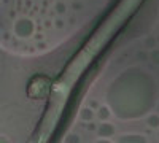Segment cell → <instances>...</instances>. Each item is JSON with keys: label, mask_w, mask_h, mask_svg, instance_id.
<instances>
[{"label": "cell", "mask_w": 159, "mask_h": 143, "mask_svg": "<svg viewBox=\"0 0 159 143\" xmlns=\"http://www.w3.org/2000/svg\"><path fill=\"white\" fill-rule=\"evenodd\" d=\"M157 86L151 73L142 67H127L107 87V105L121 121L147 116L156 105Z\"/></svg>", "instance_id": "cell-1"}, {"label": "cell", "mask_w": 159, "mask_h": 143, "mask_svg": "<svg viewBox=\"0 0 159 143\" xmlns=\"http://www.w3.org/2000/svg\"><path fill=\"white\" fill-rule=\"evenodd\" d=\"M13 30H15V35L18 38L27 40L35 34V22L30 18H19L13 24Z\"/></svg>", "instance_id": "cell-2"}, {"label": "cell", "mask_w": 159, "mask_h": 143, "mask_svg": "<svg viewBox=\"0 0 159 143\" xmlns=\"http://www.w3.org/2000/svg\"><path fill=\"white\" fill-rule=\"evenodd\" d=\"M96 132L100 138H111L116 134V127L110 121H100V124L96 129Z\"/></svg>", "instance_id": "cell-3"}, {"label": "cell", "mask_w": 159, "mask_h": 143, "mask_svg": "<svg viewBox=\"0 0 159 143\" xmlns=\"http://www.w3.org/2000/svg\"><path fill=\"white\" fill-rule=\"evenodd\" d=\"M116 143H150V140L143 134H124L118 137Z\"/></svg>", "instance_id": "cell-4"}, {"label": "cell", "mask_w": 159, "mask_h": 143, "mask_svg": "<svg viewBox=\"0 0 159 143\" xmlns=\"http://www.w3.org/2000/svg\"><path fill=\"white\" fill-rule=\"evenodd\" d=\"M96 116H97L99 121H108L111 116H113V113H111V110H110L108 105H99Z\"/></svg>", "instance_id": "cell-5"}, {"label": "cell", "mask_w": 159, "mask_h": 143, "mask_svg": "<svg viewBox=\"0 0 159 143\" xmlns=\"http://www.w3.org/2000/svg\"><path fill=\"white\" fill-rule=\"evenodd\" d=\"M96 118V111L91 107H83L80 110V119H83L84 123H92Z\"/></svg>", "instance_id": "cell-6"}, {"label": "cell", "mask_w": 159, "mask_h": 143, "mask_svg": "<svg viewBox=\"0 0 159 143\" xmlns=\"http://www.w3.org/2000/svg\"><path fill=\"white\" fill-rule=\"evenodd\" d=\"M145 123L150 129H159V114L157 113H148L145 116Z\"/></svg>", "instance_id": "cell-7"}, {"label": "cell", "mask_w": 159, "mask_h": 143, "mask_svg": "<svg viewBox=\"0 0 159 143\" xmlns=\"http://www.w3.org/2000/svg\"><path fill=\"white\" fill-rule=\"evenodd\" d=\"M64 143H81V137L75 132H70L69 135H65Z\"/></svg>", "instance_id": "cell-8"}, {"label": "cell", "mask_w": 159, "mask_h": 143, "mask_svg": "<svg viewBox=\"0 0 159 143\" xmlns=\"http://www.w3.org/2000/svg\"><path fill=\"white\" fill-rule=\"evenodd\" d=\"M150 60L154 64V65H159V49H157V48L151 49V53H150Z\"/></svg>", "instance_id": "cell-9"}, {"label": "cell", "mask_w": 159, "mask_h": 143, "mask_svg": "<svg viewBox=\"0 0 159 143\" xmlns=\"http://www.w3.org/2000/svg\"><path fill=\"white\" fill-rule=\"evenodd\" d=\"M154 46H156V38L154 37H147L145 38V48L147 49H154Z\"/></svg>", "instance_id": "cell-10"}, {"label": "cell", "mask_w": 159, "mask_h": 143, "mask_svg": "<svg viewBox=\"0 0 159 143\" xmlns=\"http://www.w3.org/2000/svg\"><path fill=\"white\" fill-rule=\"evenodd\" d=\"M54 11L57 13V15H64V13L67 11V7H65L64 2H57V3L54 5Z\"/></svg>", "instance_id": "cell-11"}, {"label": "cell", "mask_w": 159, "mask_h": 143, "mask_svg": "<svg viewBox=\"0 0 159 143\" xmlns=\"http://www.w3.org/2000/svg\"><path fill=\"white\" fill-rule=\"evenodd\" d=\"M148 59H150V54L148 53H145V51H139V53H137V60L145 62V60H148Z\"/></svg>", "instance_id": "cell-12"}, {"label": "cell", "mask_w": 159, "mask_h": 143, "mask_svg": "<svg viewBox=\"0 0 159 143\" xmlns=\"http://www.w3.org/2000/svg\"><path fill=\"white\" fill-rule=\"evenodd\" d=\"M54 25H56L57 29H62V27H64V21H62L61 18H57V19L54 21Z\"/></svg>", "instance_id": "cell-13"}, {"label": "cell", "mask_w": 159, "mask_h": 143, "mask_svg": "<svg viewBox=\"0 0 159 143\" xmlns=\"http://www.w3.org/2000/svg\"><path fill=\"white\" fill-rule=\"evenodd\" d=\"M94 143H113L110 138H99V140H96Z\"/></svg>", "instance_id": "cell-14"}, {"label": "cell", "mask_w": 159, "mask_h": 143, "mask_svg": "<svg viewBox=\"0 0 159 143\" xmlns=\"http://www.w3.org/2000/svg\"><path fill=\"white\" fill-rule=\"evenodd\" d=\"M89 107H91L92 110H94V108H97V107H99V103H97L96 100H91V102H89Z\"/></svg>", "instance_id": "cell-15"}, {"label": "cell", "mask_w": 159, "mask_h": 143, "mask_svg": "<svg viewBox=\"0 0 159 143\" xmlns=\"http://www.w3.org/2000/svg\"><path fill=\"white\" fill-rule=\"evenodd\" d=\"M81 8H83V5L80 3V2H75L73 3V10H81Z\"/></svg>", "instance_id": "cell-16"}, {"label": "cell", "mask_w": 159, "mask_h": 143, "mask_svg": "<svg viewBox=\"0 0 159 143\" xmlns=\"http://www.w3.org/2000/svg\"><path fill=\"white\" fill-rule=\"evenodd\" d=\"M0 143H10L7 138H3V137H0Z\"/></svg>", "instance_id": "cell-17"}, {"label": "cell", "mask_w": 159, "mask_h": 143, "mask_svg": "<svg viewBox=\"0 0 159 143\" xmlns=\"http://www.w3.org/2000/svg\"><path fill=\"white\" fill-rule=\"evenodd\" d=\"M156 113L159 114V102H156Z\"/></svg>", "instance_id": "cell-18"}, {"label": "cell", "mask_w": 159, "mask_h": 143, "mask_svg": "<svg viewBox=\"0 0 159 143\" xmlns=\"http://www.w3.org/2000/svg\"><path fill=\"white\" fill-rule=\"evenodd\" d=\"M157 131H159V129H157ZM157 140H159V132H157Z\"/></svg>", "instance_id": "cell-19"}]
</instances>
